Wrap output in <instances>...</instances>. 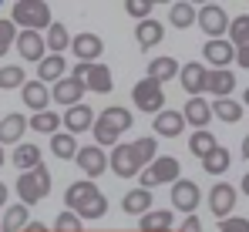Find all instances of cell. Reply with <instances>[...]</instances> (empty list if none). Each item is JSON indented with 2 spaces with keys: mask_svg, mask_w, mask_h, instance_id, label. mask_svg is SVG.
<instances>
[{
  "mask_svg": "<svg viewBox=\"0 0 249 232\" xmlns=\"http://www.w3.org/2000/svg\"><path fill=\"white\" fill-rule=\"evenodd\" d=\"M229 40H232L236 51L249 47V14H239V17L229 24Z\"/></svg>",
  "mask_w": 249,
  "mask_h": 232,
  "instance_id": "cell-37",
  "label": "cell"
},
{
  "mask_svg": "<svg viewBox=\"0 0 249 232\" xmlns=\"http://www.w3.org/2000/svg\"><path fill=\"white\" fill-rule=\"evenodd\" d=\"M20 98H24V105H27L34 115H41V111H51L47 105L54 101V98H51V91H47V84H41V81H27V84L20 88Z\"/></svg>",
  "mask_w": 249,
  "mask_h": 232,
  "instance_id": "cell-17",
  "label": "cell"
},
{
  "mask_svg": "<svg viewBox=\"0 0 249 232\" xmlns=\"http://www.w3.org/2000/svg\"><path fill=\"white\" fill-rule=\"evenodd\" d=\"M209 71L206 64H199V61H189V64H182V71H178V81H182V88H185V94L189 98H202L209 88Z\"/></svg>",
  "mask_w": 249,
  "mask_h": 232,
  "instance_id": "cell-8",
  "label": "cell"
},
{
  "mask_svg": "<svg viewBox=\"0 0 249 232\" xmlns=\"http://www.w3.org/2000/svg\"><path fill=\"white\" fill-rule=\"evenodd\" d=\"M232 205H236V189L229 185V182H219V185H212V192H209V209H212V215L215 219H232Z\"/></svg>",
  "mask_w": 249,
  "mask_h": 232,
  "instance_id": "cell-12",
  "label": "cell"
},
{
  "mask_svg": "<svg viewBox=\"0 0 249 232\" xmlns=\"http://www.w3.org/2000/svg\"><path fill=\"white\" fill-rule=\"evenodd\" d=\"M84 84H88V91H94V94H108V91L115 88V81H111V68H105V64H88Z\"/></svg>",
  "mask_w": 249,
  "mask_h": 232,
  "instance_id": "cell-22",
  "label": "cell"
},
{
  "mask_svg": "<svg viewBox=\"0 0 249 232\" xmlns=\"http://www.w3.org/2000/svg\"><path fill=\"white\" fill-rule=\"evenodd\" d=\"M111 172H115L118 178H131V175L142 172L131 145H115V148H111Z\"/></svg>",
  "mask_w": 249,
  "mask_h": 232,
  "instance_id": "cell-16",
  "label": "cell"
},
{
  "mask_svg": "<svg viewBox=\"0 0 249 232\" xmlns=\"http://www.w3.org/2000/svg\"><path fill=\"white\" fill-rule=\"evenodd\" d=\"M165 182H178V158H172V155H165V158H155L142 175H138V185L142 189H155V185H165Z\"/></svg>",
  "mask_w": 249,
  "mask_h": 232,
  "instance_id": "cell-6",
  "label": "cell"
},
{
  "mask_svg": "<svg viewBox=\"0 0 249 232\" xmlns=\"http://www.w3.org/2000/svg\"><path fill=\"white\" fill-rule=\"evenodd\" d=\"M14 165H17L20 172H34V168L41 165V148H37V145H17V148H14Z\"/></svg>",
  "mask_w": 249,
  "mask_h": 232,
  "instance_id": "cell-34",
  "label": "cell"
},
{
  "mask_svg": "<svg viewBox=\"0 0 249 232\" xmlns=\"http://www.w3.org/2000/svg\"><path fill=\"white\" fill-rule=\"evenodd\" d=\"M74 161H78V168H81V172L88 175V178H91V182H94L98 175H105V168L111 165L101 145H84L81 152H78V158H74Z\"/></svg>",
  "mask_w": 249,
  "mask_h": 232,
  "instance_id": "cell-10",
  "label": "cell"
},
{
  "mask_svg": "<svg viewBox=\"0 0 249 232\" xmlns=\"http://www.w3.org/2000/svg\"><path fill=\"white\" fill-rule=\"evenodd\" d=\"M168 20H172V27L185 31V27H192V20H199V10L192 3H185V0H178V3L168 7Z\"/></svg>",
  "mask_w": 249,
  "mask_h": 232,
  "instance_id": "cell-30",
  "label": "cell"
},
{
  "mask_svg": "<svg viewBox=\"0 0 249 232\" xmlns=\"http://www.w3.org/2000/svg\"><path fill=\"white\" fill-rule=\"evenodd\" d=\"M219 232H249V219H243V215H232V219L219 222Z\"/></svg>",
  "mask_w": 249,
  "mask_h": 232,
  "instance_id": "cell-44",
  "label": "cell"
},
{
  "mask_svg": "<svg viewBox=\"0 0 249 232\" xmlns=\"http://www.w3.org/2000/svg\"><path fill=\"white\" fill-rule=\"evenodd\" d=\"M162 37H165V27H162L159 20H152V17H148V20H142V24L135 27V40H138V47H142V51L155 47Z\"/></svg>",
  "mask_w": 249,
  "mask_h": 232,
  "instance_id": "cell-25",
  "label": "cell"
},
{
  "mask_svg": "<svg viewBox=\"0 0 249 232\" xmlns=\"http://www.w3.org/2000/svg\"><path fill=\"white\" fill-rule=\"evenodd\" d=\"M243 192H246V198H249V172H246V178H243Z\"/></svg>",
  "mask_w": 249,
  "mask_h": 232,
  "instance_id": "cell-50",
  "label": "cell"
},
{
  "mask_svg": "<svg viewBox=\"0 0 249 232\" xmlns=\"http://www.w3.org/2000/svg\"><path fill=\"white\" fill-rule=\"evenodd\" d=\"M71 51H74L78 64H98V57L105 51V40L98 37V34H78V37L71 40Z\"/></svg>",
  "mask_w": 249,
  "mask_h": 232,
  "instance_id": "cell-15",
  "label": "cell"
},
{
  "mask_svg": "<svg viewBox=\"0 0 249 232\" xmlns=\"http://www.w3.org/2000/svg\"><path fill=\"white\" fill-rule=\"evenodd\" d=\"M202 57L212 71H229V64L236 61V47H232V40H206Z\"/></svg>",
  "mask_w": 249,
  "mask_h": 232,
  "instance_id": "cell-9",
  "label": "cell"
},
{
  "mask_svg": "<svg viewBox=\"0 0 249 232\" xmlns=\"http://www.w3.org/2000/svg\"><path fill=\"white\" fill-rule=\"evenodd\" d=\"M246 108H249V88H246Z\"/></svg>",
  "mask_w": 249,
  "mask_h": 232,
  "instance_id": "cell-52",
  "label": "cell"
},
{
  "mask_svg": "<svg viewBox=\"0 0 249 232\" xmlns=\"http://www.w3.org/2000/svg\"><path fill=\"white\" fill-rule=\"evenodd\" d=\"M212 118L226 121V125H236L243 118V105L236 98H222V101H212Z\"/></svg>",
  "mask_w": 249,
  "mask_h": 232,
  "instance_id": "cell-33",
  "label": "cell"
},
{
  "mask_svg": "<svg viewBox=\"0 0 249 232\" xmlns=\"http://www.w3.org/2000/svg\"><path fill=\"white\" fill-rule=\"evenodd\" d=\"M64 202H68V212H74L78 219H101L108 212V198L98 192V185L91 178L71 182L64 192Z\"/></svg>",
  "mask_w": 249,
  "mask_h": 232,
  "instance_id": "cell-1",
  "label": "cell"
},
{
  "mask_svg": "<svg viewBox=\"0 0 249 232\" xmlns=\"http://www.w3.org/2000/svg\"><path fill=\"white\" fill-rule=\"evenodd\" d=\"M10 20L17 24V27H24V31H47L54 20H51V7L44 3V0H17L14 7H10Z\"/></svg>",
  "mask_w": 249,
  "mask_h": 232,
  "instance_id": "cell-3",
  "label": "cell"
},
{
  "mask_svg": "<svg viewBox=\"0 0 249 232\" xmlns=\"http://www.w3.org/2000/svg\"><path fill=\"white\" fill-rule=\"evenodd\" d=\"M131 148H135V158H138V168H142V172L159 158V155H155V148H159L155 138H138V142H131Z\"/></svg>",
  "mask_w": 249,
  "mask_h": 232,
  "instance_id": "cell-38",
  "label": "cell"
},
{
  "mask_svg": "<svg viewBox=\"0 0 249 232\" xmlns=\"http://www.w3.org/2000/svg\"><path fill=\"white\" fill-rule=\"evenodd\" d=\"M182 115H185V121H189L196 131H206V125L212 121V105H209L206 98H189L185 108H182Z\"/></svg>",
  "mask_w": 249,
  "mask_h": 232,
  "instance_id": "cell-19",
  "label": "cell"
},
{
  "mask_svg": "<svg viewBox=\"0 0 249 232\" xmlns=\"http://www.w3.org/2000/svg\"><path fill=\"white\" fill-rule=\"evenodd\" d=\"M124 14H131V17L142 24V20H148V14H152V0H124Z\"/></svg>",
  "mask_w": 249,
  "mask_h": 232,
  "instance_id": "cell-42",
  "label": "cell"
},
{
  "mask_svg": "<svg viewBox=\"0 0 249 232\" xmlns=\"http://www.w3.org/2000/svg\"><path fill=\"white\" fill-rule=\"evenodd\" d=\"M64 47H71V34H68L64 24L54 20V24L47 27V51H51V54H61Z\"/></svg>",
  "mask_w": 249,
  "mask_h": 232,
  "instance_id": "cell-36",
  "label": "cell"
},
{
  "mask_svg": "<svg viewBox=\"0 0 249 232\" xmlns=\"http://www.w3.org/2000/svg\"><path fill=\"white\" fill-rule=\"evenodd\" d=\"M243 158H249V131H246V138H243Z\"/></svg>",
  "mask_w": 249,
  "mask_h": 232,
  "instance_id": "cell-49",
  "label": "cell"
},
{
  "mask_svg": "<svg viewBox=\"0 0 249 232\" xmlns=\"http://www.w3.org/2000/svg\"><path fill=\"white\" fill-rule=\"evenodd\" d=\"M178 232H202V222L196 219V215H185V222H182V229Z\"/></svg>",
  "mask_w": 249,
  "mask_h": 232,
  "instance_id": "cell-45",
  "label": "cell"
},
{
  "mask_svg": "<svg viewBox=\"0 0 249 232\" xmlns=\"http://www.w3.org/2000/svg\"><path fill=\"white\" fill-rule=\"evenodd\" d=\"M138 232H172V212L168 209H152L148 215H142Z\"/></svg>",
  "mask_w": 249,
  "mask_h": 232,
  "instance_id": "cell-28",
  "label": "cell"
},
{
  "mask_svg": "<svg viewBox=\"0 0 249 232\" xmlns=\"http://www.w3.org/2000/svg\"><path fill=\"white\" fill-rule=\"evenodd\" d=\"M27 226H31V222H27V205H24V202H17V205H7L0 229H3V232H24Z\"/></svg>",
  "mask_w": 249,
  "mask_h": 232,
  "instance_id": "cell-29",
  "label": "cell"
},
{
  "mask_svg": "<svg viewBox=\"0 0 249 232\" xmlns=\"http://www.w3.org/2000/svg\"><path fill=\"white\" fill-rule=\"evenodd\" d=\"M14 44H17V24H14L10 17H3V20H0V57H3Z\"/></svg>",
  "mask_w": 249,
  "mask_h": 232,
  "instance_id": "cell-41",
  "label": "cell"
},
{
  "mask_svg": "<svg viewBox=\"0 0 249 232\" xmlns=\"http://www.w3.org/2000/svg\"><path fill=\"white\" fill-rule=\"evenodd\" d=\"M215 148H219V142H215V135H212L209 128H206V131H196V135L189 138V152L196 155L199 161H202V158H209Z\"/></svg>",
  "mask_w": 249,
  "mask_h": 232,
  "instance_id": "cell-32",
  "label": "cell"
},
{
  "mask_svg": "<svg viewBox=\"0 0 249 232\" xmlns=\"http://www.w3.org/2000/svg\"><path fill=\"white\" fill-rule=\"evenodd\" d=\"M27 125H31V121L24 115H7L0 121V145H17V142L24 138Z\"/></svg>",
  "mask_w": 249,
  "mask_h": 232,
  "instance_id": "cell-23",
  "label": "cell"
},
{
  "mask_svg": "<svg viewBox=\"0 0 249 232\" xmlns=\"http://www.w3.org/2000/svg\"><path fill=\"white\" fill-rule=\"evenodd\" d=\"M0 168H3V145H0Z\"/></svg>",
  "mask_w": 249,
  "mask_h": 232,
  "instance_id": "cell-51",
  "label": "cell"
},
{
  "mask_svg": "<svg viewBox=\"0 0 249 232\" xmlns=\"http://www.w3.org/2000/svg\"><path fill=\"white\" fill-rule=\"evenodd\" d=\"M64 71H68L64 57H61V54H47L41 64H37V81H41V84H57V81L68 77Z\"/></svg>",
  "mask_w": 249,
  "mask_h": 232,
  "instance_id": "cell-21",
  "label": "cell"
},
{
  "mask_svg": "<svg viewBox=\"0 0 249 232\" xmlns=\"http://www.w3.org/2000/svg\"><path fill=\"white\" fill-rule=\"evenodd\" d=\"M131 101H135V108L145 111V115H162V108H165V88H162L159 81H152V77H142V81L131 88Z\"/></svg>",
  "mask_w": 249,
  "mask_h": 232,
  "instance_id": "cell-4",
  "label": "cell"
},
{
  "mask_svg": "<svg viewBox=\"0 0 249 232\" xmlns=\"http://www.w3.org/2000/svg\"><path fill=\"white\" fill-rule=\"evenodd\" d=\"M236 64H239V68H249V47L236 51Z\"/></svg>",
  "mask_w": 249,
  "mask_h": 232,
  "instance_id": "cell-46",
  "label": "cell"
},
{
  "mask_svg": "<svg viewBox=\"0 0 249 232\" xmlns=\"http://www.w3.org/2000/svg\"><path fill=\"white\" fill-rule=\"evenodd\" d=\"M47 192H51V172L44 165H37L34 172H24L17 178V195H20L24 205H37Z\"/></svg>",
  "mask_w": 249,
  "mask_h": 232,
  "instance_id": "cell-5",
  "label": "cell"
},
{
  "mask_svg": "<svg viewBox=\"0 0 249 232\" xmlns=\"http://www.w3.org/2000/svg\"><path fill=\"white\" fill-rule=\"evenodd\" d=\"M178 71H182V64H178L175 57H168V54H165V57H155V61L148 64V77H152V81H159V84L172 81Z\"/></svg>",
  "mask_w": 249,
  "mask_h": 232,
  "instance_id": "cell-27",
  "label": "cell"
},
{
  "mask_svg": "<svg viewBox=\"0 0 249 232\" xmlns=\"http://www.w3.org/2000/svg\"><path fill=\"white\" fill-rule=\"evenodd\" d=\"M155 135H162V138H178L182 131H185V115L182 111H162V115H155Z\"/></svg>",
  "mask_w": 249,
  "mask_h": 232,
  "instance_id": "cell-20",
  "label": "cell"
},
{
  "mask_svg": "<svg viewBox=\"0 0 249 232\" xmlns=\"http://www.w3.org/2000/svg\"><path fill=\"white\" fill-rule=\"evenodd\" d=\"M17 51H20L24 61H37L41 64L44 57H47V37L37 34V31H20L17 34Z\"/></svg>",
  "mask_w": 249,
  "mask_h": 232,
  "instance_id": "cell-14",
  "label": "cell"
},
{
  "mask_svg": "<svg viewBox=\"0 0 249 232\" xmlns=\"http://www.w3.org/2000/svg\"><path fill=\"white\" fill-rule=\"evenodd\" d=\"M88 91V84L78 81V77H64V81H57L54 88H51V98L57 101V105H64V108H74V105H81V94Z\"/></svg>",
  "mask_w": 249,
  "mask_h": 232,
  "instance_id": "cell-13",
  "label": "cell"
},
{
  "mask_svg": "<svg viewBox=\"0 0 249 232\" xmlns=\"http://www.w3.org/2000/svg\"><path fill=\"white\" fill-rule=\"evenodd\" d=\"M24 84H27V77H24V68H17V64H3V68H0V88H3V91L24 88Z\"/></svg>",
  "mask_w": 249,
  "mask_h": 232,
  "instance_id": "cell-40",
  "label": "cell"
},
{
  "mask_svg": "<svg viewBox=\"0 0 249 232\" xmlns=\"http://www.w3.org/2000/svg\"><path fill=\"white\" fill-rule=\"evenodd\" d=\"M236 91V74L232 71H209V88L206 94H215V101L229 98Z\"/></svg>",
  "mask_w": 249,
  "mask_h": 232,
  "instance_id": "cell-24",
  "label": "cell"
},
{
  "mask_svg": "<svg viewBox=\"0 0 249 232\" xmlns=\"http://www.w3.org/2000/svg\"><path fill=\"white\" fill-rule=\"evenodd\" d=\"M122 209L128 212V215H148L152 212V192L148 189H131V192L124 195V202H122Z\"/></svg>",
  "mask_w": 249,
  "mask_h": 232,
  "instance_id": "cell-26",
  "label": "cell"
},
{
  "mask_svg": "<svg viewBox=\"0 0 249 232\" xmlns=\"http://www.w3.org/2000/svg\"><path fill=\"white\" fill-rule=\"evenodd\" d=\"M54 229L57 232H81V219H78L74 212H61V215L54 219Z\"/></svg>",
  "mask_w": 249,
  "mask_h": 232,
  "instance_id": "cell-43",
  "label": "cell"
},
{
  "mask_svg": "<svg viewBox=\"0 0 249 232\" xmlns=\"http://www.w3.org/2000/svg\"><path fill=\"white\" fill-rule=\"evenodd\" d=\"M64 128H68V135H81V131H88V128H94V111L88 108V105H74V108H68L64 111Z\"/></svg>",
  "mask_w": 249,
  "mask_h": 232,
  "instance_id": "cell-18",
  "label": "cell"
},
{
  "mask_svg": "<svg viewBox=\"0 0 249 232\" xmlns=\"http://www.w3.org/2000/svg\"><path fill=\"white\" fill-rule=\"evenodd\" d=\"M51 152L54 158H61V161H68V158H78V142H74V135H68V131H57L54 138H51Z\"/></svg>",
  "mask_w": 249,
  "mask_h": 232,
  "instance_id": "cell-31",
  "label": "cell"
},
{
  "mask_svg": "<svg viewBox=\"0 0 249 232\" xmlns=\"http://www.w3.org/2000/svg\"><path fill=\"white\" fill-rule=\"evenodd\" d=\"M3 205H7V185L0 182V209H3Z\"/></svg>",
  "mask_w": 249,
  "mask_h": 232,
  "instance_id": "cell-48",
  "label": "cell"
},
{
  "mask_svg": "<svg viewBox=\"0 0 249 232\" xmlns=\"http://www.w3.org/2000/svg\"><path fill=\"white\" fill-rule=\"evenodd\" d=\"M135 125V118H131V111L128 108H122V105H111V108H105L101 115H98V121H94V142L101 145V148H115L118 145V138H122L124 131Z\"/></svg>",
  "mask_w": 249,
  "mask_h": 232,
  "instance_id": "cell-2",
  "label": "cell"
},
{
  "mask_svg": "<svg viewBox=\"0 0 249 232\" xmlns=\"http://www.w3.org/2000/svg\"><path fill=\"white\" fill-rule=\"evenodd\" d=\"M199 202H202V192H199V185H196V182L178 178V182L172 185V205H175L178 212L196 215V205H199Z\"/></svg>",
  "mask_w": 249,
  "mask_h": 232,
  "instance_id": "cell-11",
  "label": "cell"
},
{
  "mask_svg": "<svg viewBox=\"0 0 249 232\" xmlns=\"http://www.w3.org/2000/svg\"><path fill=\"white\" fill-rule=\"evenodd\" d=\"M24 232H51V229H47L44 222H31V226H27V229H24Z\"/></svg>",
  "mask_w": 249,
  "mask_h": 232,
  "instance_id": "cell-47",
  "label": "cell"
},
{
  "mask_svg": "<svg viewBox=\"0 0 249 232\" xmlns=\"http://www.w3.org/2000/svg\"><path fill=\"white\" fill-rule=\"evenodd\" d=\"M229 14L219 7V3H206L202 10H199V27L206 31L209 40H222V34H229Z\"/></svg>",
  "mask_w": 249,
  "mask_h": 232,
  "instance_id": "cell-7",
  "label": "cell"
},
{
  "mask_svg": "<svg viewBox=\"0 0 249 232\" xmlns=\"http://www.w3.org/2000/svg\"><path fill=\"white\" fill-rule=\"evenodd\" d=\"M229 165H232V155L226 152L222 145H219L215 152L209 155V158H202V168H206V175H226V172H229Z\"/></svg>",
  "mask_w": 249,
  "mask_h": 232,
  "instance_id": "cell-35",
  "label": "cell"
},
{
  "mask_svg": "<svg viewBox=\"0 0 249 232\" xmlns=\"http://www.w3.org/2000/svg\"><path fill=\"white\" fill-rule=\"evenodd\" d=\"M61 125H64V118H57L54 111H41V115L31 118V128H34V131H41V135H51V138L57 135V128H61Z\"/></svg>",
  "mask_w": 249,
  "mask_h": 232,
  "instance_id": "cell-39",
  "label": "cell"
}]
</instances>
